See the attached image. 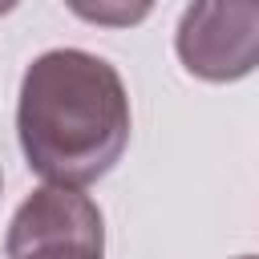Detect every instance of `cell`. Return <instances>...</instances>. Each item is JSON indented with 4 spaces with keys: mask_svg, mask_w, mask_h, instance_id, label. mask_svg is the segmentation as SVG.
<instances>
[{
    "mask_svg": "<svg viewBox=\"0 0 259 259\" xmlns=\"http://www.w3.org/2000/svg\"><path fill=\"white\" fill-rule=\"evenodd\" d=\"M16 134L28 170L49 186L105 178L130 142V97L121 73L85 49L40 53L20 81Z\"/></svg>",
    "mask_w": 259,
    "mask_h": 259,
    "instance_id": "obj_1",
    "label": "cell"
},
{
    "mask_svg": "<svg viewBox=\"0 0 259 259\" xmlns=\"http://www.w3.org/2000/svg\"><path fill=\"white\" fill-rule=\"evenodd\" d=\"M4 251L8 259H101V210L89 194L45 182L12 214Z\"/></svg>",
    "mask_w": 259,
    "mask_h": 259,
    "instance_id": "obj_2",
    "label": "cell"
},
{
    "mask_svg": "<svg viewBox=\"0 0 259 259\" xmlns=\"http://www.w3.org/2000/svg\"><path fill=\"white\" fill-rule=\"evenodd\" d=\"M174 49L202 81L247 77L259 61V0H190Z\"/></svg>",
    "mask_w": 259,
    "mask_h": 259,
    "instance_id": "obj_3",
    "label": "cell"
},
{
    "mask_svg": "<svg viewBox=\"0 0 259 259\" xmlns=\"http://www.w3.org/2000/svg\"><path fill=\"white\" fill-rule=\"evenodd\" d=\"M65 8L73 16H81L85 24H101V28H134L150 16L154 0H65Z\"/></svg>",
    "mask_w": 259,
    "mask_h": 259,
    "instance_id": "obj_4",
    "label": "cell"
},
{
    "mask_svg": "<svg viewBox=\"0 0 259 259\" xmlns=\"http://www.w3.org/2000/svg\"><path fill=\"white\" fill-rule=\"evenodd\" d=\"M16 4H20V0H0V16H4V12H12Z\"/></svg>",
    "mask_w": 259,
    "mask_h": 259,
    "instance_id": "obj_5",
    "label": "cell"
},
{
    "mask_svg": "<svg viewBox=\"0 0 259 259\" xmlns=\"http://www.w3.org/2000/svg\"><path fill=\"white\" fill-rule=\"evenodd\" d=\"M239 259H255V255H239Z\"/></svg>",
    "mask_w": 259,
    "mask_h": 259,
    "instance_id": "obj_6",
    "label": "cell"
},
{
    "mask_svg": "<svg viewBox=\"0 0 259 259\" xmlns=\"http://www.w3.org/2000/svg\"><path fill=\"white\" fill-rule=\"evenodd\" d=\"M0 182H4V178H0Z\"/></svg>",
    "mask_w": 259,
    "mask_h": 259,
    "instance_id": "obj_7",
    "label": "cell"
}]
</instances>
